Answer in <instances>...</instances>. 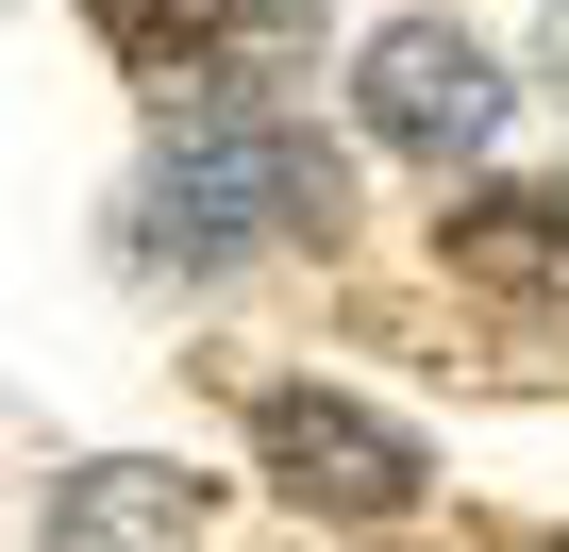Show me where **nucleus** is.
Masks as SVG:
<instances>
[{
  "mask_svg": "<svg viewBox=\"0 0 569 552\" xmlns=\"http://www.w3.org/2000/svg\"><path fill=\"white\" fill-rule=\"evenodd\" d=\"M352 168L302 101H184L134 168V268H234L268 234H336Z\"/></svg>",
  "mask_w": 569,
  "mask_h": 552,
  "instance_id": "nucleus-1",
  "label": "nucleus"
},
{
  "mask_svg": "<svg viewBox=\"0 0 569 552\" xmlns=\"http://www.w3.org/2000/svg\"><path fill=\"white\" fill-rule=\"evenodd\" d=\"M251 469L302 502V519H402L436 485V452L386 402H352V385H251Z\"/></svg>",
  "mask_w": 569,
  "mask_h": 552,
  "instance_id": "nucleus-2",
  "label": "nucleus"
},
{
  "mask_svg": "<svg viewBox=\"0 0 569 552\" xmlns=\"http://www.w3.org/2000/svg\"><path fill=\"white\" fill-rule=\"evenodd\" d=\"M352 118H369L386 151H419V168H469V151L502 134V68H486L452 18H386V34L352 51Z\"/></svg>",
  "mask_w": 569,
  "mask_h": 552,
  "instance_id": "nucleus-3",
  "label": "nucleus"
},
{
  "mask_svg": "<svg viewBox=\"0 0 569 552\" xmlns=\"http://www.w3.org/2000/svg\"><path fill=\"white\" fill-rule=\"evenodd\" d=\"M201 469H168V452H84V469H51L34 485V535L51 552H201Z\"/></svg>",
  "mask_w": 569,
  "mask_h": 552,
  "instance_id": "nucleus-4",
  "label": "nucleus"
},
{
  "mask_svg": "<svg viewBox=\"0 0 569 552\" xmlns=\"http://www.w3.org/2000/svg\"><path fill=\"white\" fill-rule=\"evenodd\" d=\"M436 268L486 302H569V184H469L436 201Z\"/></svg>",
  "mask_w": 569,
  "mask_h": 552,
  "instance_id": "nucleus-5",
  "label": "nucleus"
},
{
  "mask_svg": "<svg viewBox=\"0 0 569 552\" xmlns=\"http://www.w3.org/2000/svg\"><path fill=\"white\" fill-rule=\"evenodd\" d=\"M84 34L134 68V84H201V68H234V34H251V0H84Z\"/></svg>",
  "mask_w": 569,
  "mask_h": 552,
  "instance_id": "nucleus-6",
  "label": "nucleus"
},
{
  "mask_svg": "<svg viewBox=\"0 0 569 552\" xmlns=\"http://www.w3.org/2000/svg\"><path fill=\"white\" fill-rule=\"evenodd\" d=\"M536 84L569 101V0H552V18H536Z\"/></svg>",
  "mask_w": 569,
  "mask_h": 552,
  "instance_id": "nucleus-7",
  "label": "nucleus"
},
{
  "mask_svg": "<svg viewBox=\"0 0 569 552\" xmlns=\"http://www.w3.org/2000/svg\"><path fill=\"white\" fill-rule=\"evenodd\" d=\"M552 552H569V535H552Z\"/></svg>",
  "mask_w": 569,
  "mask_h": 552,
  "instance_id": "nucleus-8",
  "label": "nucleus"
}]
</instances>
